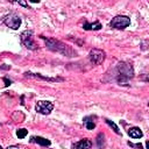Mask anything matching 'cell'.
Returning a JSON list of instances; mask_svg holds the SVG:
<instances>
[{
	"label": "cell",
	"instance_id": "12",
	"mask_svg": "<svg viewBox=\"0 0 149 149\" xmlns=\"http://www.w3.org/2000/svg\"><path fill=\"white\" fill-rule=\"evenodd\" d=\"M27 134H28V130H27V129H24V128L17 129V132H16V135H17V137H19V139H23V137H26V136H27Z\"/></svg>",
	"mask_w": 149,
	"mask_h": 149
},
{
	"label": "cell",
	"instance_id": "17",
	"mask_svg": "<svg viewBox=\"0 0 149 149\" xmlns=\"http://www.w3.org/2000/svg\"><path fill=\"white\" fill-rule=\"evenodd\" d=\"M7 149H17V148H15V147H8Z\"/></svg>",
	"mask_w": 149,
	"mask_h": 149
},
{
	"label": "cell",
	"instance_id": "9",
	"mask_svg": "<svg viewBox=\"0 0 149 149\" xmlns=\"http://www.w3.org/2000/svg\"><path fill=\"white\" fill-rule=\"evenodd\" d=\"M83 28H84L85 30H99V29L101 28V23H100L99 21H95V22H93V23L85 22L84 26H83Z\"/></svg>",
	"mask_w": 149,
	"mask_h": 149
},
{
	"label": "cell",
	"instance_id": "16",
	"mask_svg": "<svg viewBox=\"0 0 149 149\" xmlns=\"http://www.w3.org/2000/svg\"><path fill=\"white\" fill-rule=\"evenodd\" d=\"M19 3H20V5H22V6H28V5H27V3H26V2H22V1H20V2H19Z\"/></svg>",
	"mask_w": 149,
	"mask_h": 149
},
{
	"label": "cell",
	"instance_id": "1",
	"mask_svg": "<svg viewBox=\"0 0 149 149\" xmlns=\"http://www.w3.org/2000/svg\"><path fill=\"white\" fill-rule=\"evenodd\" d=\"M45 40V43L48 45L49 49L56 51V52H62V54H68V51H70L69 47L65 45L64 43L59 42V41H56L54 38H45V37H42Z\"/></svg>",
	"mask_w": 149,
	"mask_h": 149
},
{
	"label": "cell",
	"instance_id": "18",
	"mask_svg": "<svg viewBox=\"0 0 149 149\" xmlns=\"http://www.w3.org/2000/svg\"><path fill=\"white\" fill-rule=\"evenodd\" d=\"M0 149H2V147H1V146H0Z\"/></svg>",
	"mask_w": 149,
	"mask_h": 149
},
{
	"label": "cell",
	"instance_id": "8",
	"mask_svg": "<svg viewBox=\"0 0 149 149\" xmlns=\"http://www.w3.org/2000/svg\"><path fill=\"white\" fill-rule=\"evenodd\" d=\"M128 135L133 139H140L143 136V133L139 127H132L128 129Z\"/></svg>",
	"mask_w": 149,
	"mask_h": 149
},
{
	"label": "cell",
	"instance_id": "11",
	"mask_svg": "<svg viewBox=\"0 0 149 149\" xmlns=\"http://www.w3.org/2000/svg\"><path fill=\"white\" fill-rule=\"evenodd\" d=\"M84 126L87 128V129H93L95 127V123L93 121H91V118H85L84 119Z\"/></svg>",
	"mask_w": 149,
	"mask_h": 149
},
{
	"label": "cell",
	"instance_id": "14",
	"mask_svg": "<svg viewBox=\"0 0 149 149\" xmlns=\"http://www.w3.org/2000/svg\"><path fill=\"white\" fill-rule=\"evenodd\" d=\"M26 76H29V77H35V78H41V79H44V80H56L54 78H48V77H42L40 74H34V73H26Z\"/></svg>",
	"mask_w": 149,
	"mask_h": 149
},
{
	"label": "cell",
	"instance_id": "2",
	"mask_svg": "<svg viewBox=\"0 0 149 149\" xmlns=\"http://www.w3.org/2000/svg\"><path fill=\"white\" fill-rule=\"evenodd\" d=\"M129 24H130V19L125 15H118V16L113 17L112 21L109 22V26L115 29H125Z\"/></svg>",
	"mask_w": 149,
	"mask_h": 149
},
{
	"label": "cell",
	"instance_id": "7",
	"mask_svg": "<svg viewBox=\"0 0 149 149\" xmlns=\"http://www.w3.org/2000/svg\"><path fill=\"white\" fill-rule=\"evenodd\" d=\"M91 147H92V141L88 139H83L76 142L72 146V149H91Z\"/></svg>",
	"mask_w": 149,
	"mask_h": 149
},
{
	"label": "cell",
	"instance_id": "15",
	"mask_svg": "<svg viewBox=\"0 0 149 149\" xmlns=\"http://www.w3.org/2000/svg\"><path fill=\"white\" fill-rule=\"evenodd\" d=\"M128 144L130 146V147H133V148H137V149H142V144L141 143H130V142H128Z\"/></svg>",
	"mask_w": 149,
	"mask_h": 149
},
{
	"label": "cell",
	"instance_id": "10",
	"mask_svg": "<svg viewBox=\"0 0 149 149\" xmlns=\"http://www.w3.org/2000/svg\"><path fill=\"white\" fill-rule=\"evenodd\" d=\"M31 142H35V143H37V144H41V146H44V147H48V146H50V141L49 140H47V139H44V137H41V136H35V137H31V140H30Z\"/></svg>",
	"mask_w": 149,
	"mask_h": 149
},
{
	"label": "cell",
	"instance_id": "5",
	"mask_svg": "<svg viewBox=\"0 0 149 149\" xmlns=\"http://www.w3.org/2000/svg\"><path fill=\"white\" fill-rule=\"evenodd\" d=\"M88 57H90V61L95 64V65H99L101 64L104 61H105V51L100 50V49H92L88 54Z\"/></svg>",
	"mask_w": 149,
	"mask_h": 149
},
{
	"label": "cell",
	"instance_id": "13",
	"mask_svg": "<svg viewBox=\"0 0 149 149\" xmlns=\"http://www.w3.org/2000/svg\"><path fill=\"white\" fill-rule=\"evenodd\" d=\"M106 123H107V125H108V126H109L111 128H113V129H114V132H115L116 134H120V130H119L118 126H116V125H115L114 122H112L111 120H106Z\"/></svg>",
	"mask_w": 149,
	"mask_h": 149
},
{
	"label": "cell",
	"instance_id": "4",
	"mask_svg": "<svg viewBox=\"0 0 149 149\" xmlns=\"http://www.w3.org/2000/svg\"><path fill=\"white\" fill-rule=\"evenodd\" d=\"M3 23L7 27L12 28V29H19V27L21 24V19H20V16L17 14L10 13V14H8V15H6L3 17Z\"/></svg>",
	"mask_w": 149,
	"mask_h": 149
},
{
	"label": "cell",
	"instance_id": "3",
	"mask_svg": "<svg viewBox=\"0 0 149 149\" xmlns=\"http://www.w3.org/2000/svg\"><path fill=\"white\" fill-rule=\"evenodd\" d=\"M20 38H21V43H22L27 49H30V50L37 49V45H36V43H35L34 40H33V31H31V30H26V31H23V33L21 34Z\"/></svg>",
	"mask_w": 149,
	"mask_h": 149
},
{
	"label": "cell",
	"instance_id": "6",
	"mask_svg": "<svg viewBox=\"0 0 149 149\" xmlns=\"http://www.w3.org/2000/svg\"><path fill=\"white\" fill-rule=\"evenodd\" d=\"M35 109H36V112L47 115V114H49L54 109V104L50 102V101L41 100V101H37V104L35 106Z\"/></svg>",
	"mask_w": 149,
	"mask_h": 149
}]
</instances>
